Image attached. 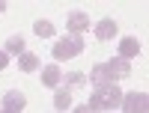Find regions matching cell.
Returning <instances> with one entry per match:
<instances>
[{
	"mask_svg": "<svg viewBox=\"0 0 149 113\" xmlns=\"http://www.w3.org/2000/svg\"><path fill=\"white\" fill-rule=\"evenodd\" d=\"M119 101H122V89H119L116 83H107V86H95L86 104H90L95 113H98V110H107V113H113V110L119 107Z\"/></svg>",
	"mask_w": 149,
	"mask_h": 113,
	"instance_id": "obj_1",
	"label": "cell"
},
{
	"mask_svg": "<svg viewBox=\"0 0 149 113\" xmlns=\"http://www.w3.org/2000/svg\"><path fill=\"white\" fill-rule=\"evenodd\" d=\"M84 51V39L81 36H63V39H57L54 42V60L60 62V60H72V57H78Z\"/></svg>",
	"mask_w": 149,
	"mask_h": 113,
	"instance_id": "obj_2",
	"label": "cell"
},
{
	"mask_svg": "<svg viewBox=\"0 0 149 113\" xmlns=\"http://www.w3.org/2000/svg\"><path fill=\"white\" fill-rule=\"evenodd\" d=\"M119 107H122V113H149V95L146 92H122Z\"/></svg>",
	"mask_w": 149,
	"mask_h": 113,
	"instance_id": "obj_3",
	"label": "cell"
},
{
	"mask_svg": "<svg viewBox=\"0 0 149 113\" xmlns=\"http://www.w3.org/2000/svg\"><path fill=\"white\" fill-rule=\"evenodd\" d=\"M66 27H69V36H81V33L90 30V15H86V12H81V9H74V12H69Z\"/></svg>",
	"mask_w": 149,
	"mask_h": 113,
	"instance_id": "obj_4",
	"label": "cell"
},
{
	"mask_svg": "<svg viewBox=\"0 0 149 113\" xmlns=\"http://www.w3.org/2000/svg\"><path fill=\"white\" fill-rule=\"evenodd\" d=\"M24 107H27V98H24V92L9 89V92L3 95V107H0V110H6V113H21Z\"/></svg>",
	"mask_w": 149,
	"mask_h": 113,
	"instance_id": "obj_5",
	"label": "cell"
},
{
	"mask_svg": "<svg viewBox=\"0 0 149 113\" xmlns=\"http://www.w3.org/2000/svg\"><path fill=\"white\" fill-rule=\"evenodd\" d=\"M90 80H93V86H107V83H116V80H113V74H110V69H107V62H95V66H93V71H90Z\"/></svg>",
	"mask_w": 149,
	"mask_h": 113,
	"instance_id": "obj_6",
	"label": "cell"
},
{
	"mask_svg": "<svg viewBox=\"0 0 149 113\" xmlns=\"http://www.w3.org/2000/svg\"><path fill=\"white\" fill-rule=\"evenodd\" d=\"M137 54H140V42H137V36H122V39H119V57L131 62V57H137Z\"/></svg>",
	"mask_w": 149,
	"mask_h": 113,
	"instance_id": "obj_7",
	"label": "cell"
},
{
	"mask_svg": "<svg viewBox=\"0 0 149 113\" xmlns=\"http://www.w3.org/2000/svg\"><path fill=\"white\" fill-rule=\"evenodd\" d=\"M93 30H95V39L107 42V39H113V36H116V30H119V27H116V21H113V18H102Z\"/></svg>",
	"mask_w": 149,
	"mask_h": 113,
	"instance_id": "obj_8",
	"label": "cell"
},
{
	"mask_svg": "<svg viewBox=\"0 0 149 113\" xmlns=\"http://www.w3.org/2000/svg\"><path fill=\"white\" fill-rule=\"evenodd\" d=\"M69 107H72V89H69L66 83H60L57 89H54V110L63 113V110H69Z\"/></svg>",
	"mask_w": 149,
	"mask_h": 113,
	"instance_id": "obj_9",
	"label": "cell"
},
{
	"mask_svg": "<svg viewBox=\"0 0 149 113\" xmlns=\"http://www.w3.org/2000/svg\"><path fill=\"white\" fill-rule=\"evenodd\" d=\"M42 83H45V86H54V89L63 83V71H60L57 62H51V66H45V69H42Z\"/></svg>",
	"mask_w": 149,
	"mask_h": 113,
	"instance_id": "obj_10",
	"label": "cell"
},
{
	"mask_svg": "<svg viewBox=\"0 0 149 113\" xmlns=\"http://www.w3.org/2000/svg\"><path fill=\"white\" fill-rule=\"evenodd\" d=\"M107 69H110V74H113V80H119V78H128L131 74V62L122 60V57H113L107 62Z\"/></svg>",
	"mask_w": 149,
	"mask_h": 113,
	"instance_id": "obj_11",
	"label": "cell"
},
{
	"mask_svg": "<svg viewBox=\"0 0 149 113\" xmlns=\"http://www.w3.org/2000/svg\"><path fill=\"white\" fill-rule=\"evenodd\" d=\"M3 51H6V57H21L24 54V36H9L6 39V45H3Z\"/></svg>",
	"mask_w": 149,
	"mask_h": 113,
	"instance_id": "obj_12",
	"label": "cell"
},
{
	"mask_svg": "<svg viewBox=\"0 0 149 113\" xmlns=\"http://www.w3.org/2000/svg\"><path fill=\"white\" fill-rule=\"evenodd\" d=\"M18 69L21 71H36V69H39V57H36V54H30V51H24L21 57H18Z\"/></svg>",
	"mask_w": 149,
	"mask_h": 113,
	"instance_id": "obj_13",
	"label": "cell"
},
{
	"mask_svg": "<svg viewBox=\"0 0 149 113\" xmlns=\"http://www.w3.org/2000/svg\"><path fill=\"white\" fill-rule=\"evenodd\" d=\"M33 33L39 36V39H51V36H54L57 30H54V24H51V21H45V18H39V21L33 24Z\"/></svg>",
	"mask_w": 149,
	"mask_h": 113,
	"instance_id": "obj_14",
	"label": "cell"
},
{
	"mask_svg": "<svg viewBox=\"0 0 149 113\" xmlns=\"http://www.w3.org/2000/svg\"><path fill=\"white\" fill-rule=\"evenodd\" d=\"M86 83V74L84 71H69L66 74V86H84Z\"/></svg>",
	"mask_w": 149,
	"mask_h": 113,
	"instance_id": "obj_15",
	"label": "cell"
},
{
	"mask_svg": "<svg viewBox=\"0 0 149 113\" xmlns=\"http://www.w3.org/2000/svg\"><path fill=\"white\" fill-rule=\"evenodd\" d=\"M9 66V57H6V51H3V48H0V71H3Z\"/></svg>",
	"mask_w": 149,
	"mask_h": 113,
	"instance_id": "obj_16",
	"label": "cell"
},
{
	"mask_svg": "<svg viewBox=\"0 0 149 113\" xmlns=\"http://www.w3.org/2000/svg\"><path fill=\"white\" fill-rule=\"evenodd\" d=\"M0 12H6V3H3V0H0Z\"/></svg>",
	"mask_w": 149,
	"mask_h": 113,
	"instance_id": "obj_17",
	"label": "cell"
},
{
	"mask_svg": "<svg viewBox=\"0 0 149 113\" xmlns=\"http://www.w3.org/2000/svg\"><path fill=\"white\" fill-rule=\"evenodd\" d=\"M0 113H6V110H0Z\"/></svg>",
	"mask_w": 149,
	"mask_h": 113,
	"instance_id": "obj_18",
	"label": "cell"
}]
</instances>
